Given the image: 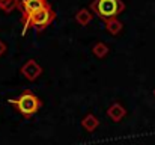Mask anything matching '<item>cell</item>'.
<instances>
[{
	"mask_svg": "<svg viewBox=\"0 0 155 145\" xmlns=\"http://www.w3.org/2000/svg\"><path fill=\"white\" fill-rule=\"evenodd\" d=\"M8 103L12 104V106H15V109H17L26 119L32 118V116L42 107V101L38 98L36 94H33V92L29 91V89L23 91L17 98H9Z\"/></svg>",
	"mask_w": 155,
	"mask_h": 145,
	"instance_id": "1",
	"label": "cell"
},
{
	"mask_svg": "<svg viewBox=\"0 0 155 145\" xmlns=\"http://www.w3.org/2000/svg\"><path fill=\"white\" fill-rule=\"evenodd\" d=\"M108 51H110V48L108 46L105 44V43H95L94 44V47H92V53H94V56H97L98 59H104L107 54H108Z\"/></svg>",
	"mask_w": 155,
	"mask_h": 145,
	"instance_id": "11",
	"label": "cell"
},
{
	"mask_svg": "<svg viewBox=\"0 0 155 145\" xmlns=\"http://www.w3.org/2000/svg\"><path fill=\"white\" fill-rule=\"evenodd\" d=\"M107 116H108L113 123H120V121L127 116V109H125L120 103L114 101V103L107 109Z\"/></svg>",
	"mask_w": 155,
	"mask_h": 145,
	"instance_id": "6",
	"label": "cell"
},
{
	"mask_svg": "<svg viewBox=\"0 0 155 145\" xmlns=\"http://www.w3.org/2000/svg\"><path fill=\"white\" fill-rule=\"evenodd\" d=\"M45 2H47V0H45Z\"/></svg>",
	"mask_w": 155,
	"mask_h": 145,
	"instance_id": "14",
	"label": "cell"
},
{
	"mask_svg": "<svg viewBox=\"0 0 155 145\" xmlns=\"http://www.w3.org/2000/svg\"><path fill=\"white\" fill-rule=\"evenodd\" d=\"M54 18H56V12L53 11V8L48 5L44 9L35 12L33 15H30L27 20L23 21V26H24L23 27V33H26V30L29 27H33L36 32H42L54 21Z\"/></svg>",
	"mask_w": 155,
	"mask_h": 145,
	"instance_id": "3",
	"label": "cell"
},
{
	"mask_svg": "<svg viewBox=\"0 0 155 145\" xmlns=\"http://www.w3.org/2000/svg\"><path fill=\"white\" fill-rule=\"evenodd\" d=\"M91 11L101 20L107 21L110 18H117V15L125 11V3L122 0H94Z\"/></svg>",
	"mask_w": 155,
	"mask_h": 145,
	"instance_id": "2",
	"label": "cell"
},
{
	"mask_svg": "<svg viewBox=\"0 0 155 145\" xmlns=\"http://www.w3.org/2000/svg\"><path fill=\"white\" fill-rule=\"evenodd\" d=\"M154 97H155V89H154Z\"/></svg>",
	"mask_w": 155,
	"mask_h": 145,
	"instance_id": "13",
	"label": "cell"
},
{
	"mask_svg": "<svg viewBox=\"0 0 155 145\" xmlns=\"http://www.w3.org/2000/svg\"><path fill=\"white\" fill-rule=\"evenodd\" d=\"M100 126V119L94 115V113H87L83 119H81V127L87 132V133H92L98 129Z\"/></svg>",
	"mask_w": 155,
	"mask_h": 145,
	"instance_id": "7",
	"label": "cell"
},
{
	"mask_svg": "<svg viewBox=\"0 0 155 145\" xmlns=\"http://www.w3.org/2000/svg\"><path fill=\"white\" fill-rule=\"evenodd\" d=\"M21 0H0V11L5 14H11L15 9H20Z\"/></svg>",
	"mask_w": 155,
	"mask_h": 145,
	"instance_id": "10",
	"label": "cell"
},
{
	"mask_svg": "<svg viewBox=\"0 0 155 145\" xmlns=\"http://www.w3.org/2000/svg\"><path fill=\"white\" fill-rule=\"evenodd\" d=\"M94 18V12L87 8H81L78 9V12L75 14V21L80 24V26H87Z\"/></svg>",
	"mask_w": 155,
	"mask_h": 145,
	"instance_id": "8",
	"label": "cell"
},
{
	"mask_svg": "<svg viewBox=\"0 0 155 145\" xmlns=\"http://www.w3.org/2000/svg\"><path fill=\"white\" fill-rule=\"evenodd\" d=\"M45 6H48V2H45V0H21V5H20L21 21L27 20L30 15L44 9Z\"/></svg>",
	"mask_w": 155,
	"mask_h": 145,
	"instance_id": "4",
	"label": "cell"
},
{
	"mask_svg": "<svg viewBox=\"0 0 155 145\" xmlns=\"http://www.w3.org/2000/svg\"><path fill=\"white\" fill-rule=\"evenodd\" d=\"M6 50H8V46H6V44H5V43L0 40V56H3V54L6 53Z\"/></svg>",
	"mask_w": 155,
	"mask_h": 145,
	"instance_id": "12",
	"label": "cell"
},
{
	"mask_svg": "<svg viewBox=\"0 0 155 145\" xmlns=\"http://www.w3.org/2000/svg\"><path fill=\"white\" fill-rule=\"evenodd\" d=\"M104 23H105V30H107L110 35H113V36L119 35V33L122 32V29H124L122 21L117 20V18H110V20H107V21H104Z\"/></svg>",
	"mask_w": 155,
	"mask_h": 145,
	"instance_id": "9",
	"label": "cell"
},
{
	"mask_svg": "<svg viewBox=\"0 0 155 145\" xmlns=\"http://www.w3.org/2000/svg\"><path fill=\"white\" fill-rule=\"evenodd\" d=\"M20 73L27 80L33 82L42 74V67L35 59H29V60H26V64H23V67L20 68Z\"/></svg>",
	"mask_w": 155,
	"mask_h": 145,
	"instance_id": "5",
	"label": "cell"
}]
</instances>
